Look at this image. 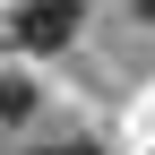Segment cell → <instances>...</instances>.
<instances>
[{"instance_id": "obj_1", "label": "cell", "mask_w": 155, "mask_h": 155, "mask_svg": "<svg viewBox=\"0 0 155 155\" xmlns=\"http://www.w3.org/2000/svg\"><path fill=\"white\" fill-rule=\"evenodd\" d=\"M78 35V0H17V43L26 52H61Z\"/></svg>"}, {"instance_id": "obj_2", "label": "cell", "mask_w": 155, "mask_h": 155, "mask_svg": "<svg viewBox=\"0 0 155 155\" xmlns=\"http://www.w3.org/2000/svg\"><path fill=\"white\" fill-rule=\"evenodd\" d=\"M43 155H95V147H86V138H61V147H43Z\"/></svg>"}, {"instance_id": "obj_3", "label": "cell", "mask_w": 155, "mask_h": 155, "mask_svg": "<svg viewBox=\"0 0 155 155\" xmlns=\"http://www.w3.org/2000/svg\"><path fill=\"white\" fill-rule=\"evenodd\" d=\"M138 17H147V26H155V0H138Z\"/></svg>"}]
</instances>
